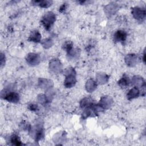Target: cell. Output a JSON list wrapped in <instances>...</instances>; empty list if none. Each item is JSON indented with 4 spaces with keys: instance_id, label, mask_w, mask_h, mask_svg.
<instances>
[{
    "instance_id": "obj_16",
    "label": "cell",
    "mask_w": 146,
    "mask_h": 146,
    "mask_svg": "<svg viewBox=\"0 0 146 146\" xmlns=\"http://www.w3.org/2000/svg\"><path fill=\"white\" fill-rule=\"evenodd\" d=\"M11 142L13 143V144L15 145H21V142L18 137V136L14 135L11 137Z\"/></svg>"
},
{
    "instance_id": "obj_14",
    "label": "cell",
    "mask_w": 146,
    "mask_h": 146,
    "mask_svg": "<svg viewBox=\"0 0 146 146\" xmlns=\"http://www.w3.org/2000/svg\"><path fill=\"white\" fill-rule=\"evenodd\" d=\"M52 2L51 1H34L32 2L34 5H38L42 7H48L51 5Z\"/></svg>"
},
{
    "instance_id": "obj_13",
    "label": "cell",
    "mask_w": 146,
    "mask_h": 146,
    "mask_svg": "<svg viewBox=\"0 0 146 146\" xmlns=\"http://www.w3.org/2000/svg\"><path fill=\"white\" fill-rule=\"evenodd\" d=\"M129 83H130V80L128 76L126 74H124L123 77L118 82L119 85L122 87H125L129 86Z\"/></svg>"
},
{
    "instance_id": "obj_2",
    "label": "cell",
    "mask_w": 146,
    "mask_h": 146,
    "mask_svg": "<svg viewBox=\"0 0 146 146\" xmlns=\"http://www.w3.org/2000/svg\"><path fill=\"white\" fill-rule=\"evenodd\" d=\"M55 21V15L51 11H48L42 17L41 22L46 30H49Z\"/></svg>"
},
{
    "instance_id": "obj_12",
    "label": "cell",
    "mask_w": 146,
    "mask_h": 146,
    "mask_svg": "<svg viewBox=\"0 0 146 146\" xmlns=\"http://www.w3.org/2000/svg\"><path fill=\"white\" fill-rule=\"evenodd\" d=\"M93 104L92 100L90 98H85L80 102V107L82 108H87L90 107Z\"/></svg>"
},
{
    "instance_id": "obj_20",
    "label": "cell",
    "mask_w": 146,
    "mask_h": 146,
    "mask_svg": "<svg viewBox=\"0 0 146 146\" xmlns=\"http://www.w3.org/2000/svg\"><path fill=\"white\" fill-rule=\"evenodd\" d=\"M37 108V106L35 104H31L30 109L31 110H36Z\"/></svg>"
},
{
    "instance_id": "obj_5",
    "label": "cell",
    "mask_w": 146,
    "mask_h": 146,
    "mask_svg": "<svg viewBox=\"0 0 146 146\" xmlns=\"http://www.w3.org/2000/svg\"><path fill=\"white\" fill-rule=\"evenodd\" d=\"M112 103V100L110 97L104 96L101 99L99 104H98L99 106V107H100V108L102 110H104V109L109 108L111 106Z\"/></svg>"
},
{
    "instance_id": "obj_19",
    "label": "cell",
    "mask_w": 146,
    "mask_h": 146,
    "mask_svg": "<svg viewBox=\"0 0 146 146\" xmlns=\"http://www.w3.org/2000/svg\"><path fill=\"white\" fill-rule=\"evenodd\" d=\"M4 59H5V56L3 55V54L2 53H1V67H2V66L5 63V61H3Z\"/></svg>"
},
{
    "instance_id": "obj_6",
    "label": "cell",
    "mask_w": 146,
    "mask_h": 146,
    "mask_svg": "<svg viewBox=\"0 0 146 146\" xmlns=\"http://www.w3.org/2000/svg\"><path fill=\"white\" fill-rule=\"evenodd\" d=\"M26 60L27 62L31 66L36 65L38 64L39 62V57L37 54L30 53L27 55Z\"/></svg>"
},
{
    "instance_id": "obj_15",
    "label": "cell",
    "mask_w": 146,
    "mask_h": 146,
    "mask_svg": "<svg viewBox=\"0 0 146 146\" xmlns=\"http://www.w3.org/2000/svg\"><path fill=\"white\" fill-rule=\"evenodd\" d=\"M96 86V83L93 80H89L86 83V89L89 92H92Z\"/></svg>"
},
{
    "instance_id": "obj_7",
    "label": "cell",
    "mask_w": 146,
    "mask_h": 146,
    "mask_svg": "<svg viewBox=\"0 0 146 146\" xmlns=\"http://www.w3.org/2000/svg\"><path fill=\"white\" fill-rule=\"evenodd\" d=\"M138 57L135 54H128L125 58V61L127 65L129 66H135L137 63Z\"/></svg>"
},
{
    "instance_id": "obj_1",
    "label": "cell",
    "mask_w": 146,
    "mask_h": 146,
    "mask_svg": "<svg viewBox=\"0 0 146 146\" xmlns=\"http://www.w3.org/2000/svg\"><path fill=\"white\" fill-rule=\"evenodd\" d=\"M66 78L64 80V86L67 88L73 87L76 83L75 71L72 68H68L66 71Z\"/></svg>"
},
{
    "instance_id": "obj_18",
    "label": "cell",
    "mask_w": 146,
    "mask_h": 146,
    "mask_svg": "<svg viewBox=\"0 0 146 146\" xmlns=\"http://www.w3.org/2000/svg\"><path fill=\"white\" fill-rule=\"evenodd\" d=\"M51 44H52V41L50 39L44 40V43H43V45L45 48H48V47H50Z\"/></svg>"
},
{
    "instance_id": "obj_10",
    "label": "cell",
    "mask_w": 146,
    "mask_h": 146,
    "mask_svg": "<svg viewBox=\"0 0 146 146\" xmlns=\"http://www.w3.org/2000/svg\"><path fill=\"white\" fill-rule=\"evenodd\" d=\"M140 94V92L136 87H134L129 90V91L127 94V98L129 100H131L132 99L136 98L139 96Z\"/></svg>"
},
{
    "instance_id": "obj_8",
    "label": "cell",
    "mask_w": 146,
    "mask_h": 146,
    "mask_svg": "<svg viewBox=\"0 0 146 146\" xmlns=\"http://www.w3.org/2000/svg\"><path fill=\"white\" fill-rule=\"evenodd\" d=\"M127 38V34L125 31L119 30L114 34V40L115 42H124Z\"/></svg>"
},
{
    "instance_id": "obj_4",
    "label": "cell",
    "mask_w": 146,
    "mask_h": 146,
    "mask_svg": "<svg viewBox=\"0 0 146 146\" xmlns=\"http://www.w3.org/2000/svg\"><path fill=\"white\" fill-rule=\"evenodd\" d=\"M3 99L12 103H17L19 101V95L14 92H9L4 94Z\"/></svg>"
},
{
    "instance_id": "obj_3",
    "label": "cell",
    "mask_w": 146,
    "mask_h": 146,
    "mask_svg": "<svg viewBox=\"0 0 146 146\" xmlns=\"http://www.w3.org/2000/svg\"><path fill=\"white\" fill-rule=\"evenodd\" d=\"M132 13L135 19L138 20H143L145 17V11L138 7H135L132 9Z\"/></svg>"
},
{
    "instance_id": "obj_11",
    "label": "cell",
    "mask_w": 146,
    "mask_h": 146,
    "mask_svg": "<svg viewBox=\"0 0 146 146\" xmlns=\"http://www.w3.org/2000/svg\"><path fill=\"white\" fill-rule=\"evenodd\" d=\"M132 82L133 84L139 87L145 86V82L144 79L139 76H134L132 79Z\"/></svg>"
},
{
    "instance_id": "obj_17",
    "label": "cell",
    "mask_w": 146,
    "mask_h": 146,
    "mask_svg": "<svg viewBox=\"0 0 146 146\" xmlns=\"http://www.w3.org/2000/svg\"><path fill=\"white\" fill-rule=\"evenodd\" d=\"M63 46H64V48L65 50H66V51L68 52L72 49V43H71L70 42H67L64 43Z\"/></svg>"
},
{
    "instance_id": "obj_9",
    "label": "cell",
    "mask_w": 146,
    "mask_h": 146,
    "mask_svg": "<svg viewBox=\"0 0 146 146\" xmlns=\"http://www.w3.org/2000/svg\"><path fill=\"white\" fill-rule=\"evenodd\" d=\"M41 38V35L38 31H33L31 33L29 36V40L34 42H38L40 41Z\"/></svg>"
}]
</instances>
